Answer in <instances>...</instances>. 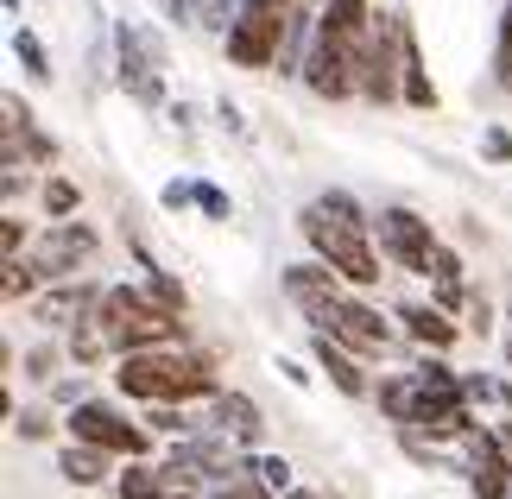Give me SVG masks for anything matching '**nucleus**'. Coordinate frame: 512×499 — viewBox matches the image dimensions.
Here are the masks:
<instances>
[{
	"instance_id": "obj_1",
	"label": "nucleus",
	"mask_w": 512,
	"mask_h": 499,
	"mask_svg": "<svg viewBox=\"0 0 512 499\" xmlns=\"http://www.w3.org/2000/svg\"><path fill=\"white\" fill-rule=\"evenodd\" d=\"M298 234L310 241V253L329 259L354 291H367V285H380V253H373V222H367V209L354 203L348 190H323L317 203H310L298 215Z\"/></svg>"
},
{
	"instance_id": "obj_2",
	"label": "nucleus",
	"mask_w": 512,
	"mask_h": 499,
	"mask_svg": "<svg viewBox=\"0 0 512 499\" xmlns=\"http://www.w3.org/2000/svg\"><path fill=\"white\" fill-rule=\"evenodd\" d=\"M114 386L127 398H146V405H184V398H215V367L203 354H184V348H133L121 354V373H114Z\"/></svg>"
},
{
	"instance_id": "obj_3",
	"label": "nucleus",
	"mask_w": 512,
	"mask_h": 499,
	"mask_svg": "<svg viewBox=\"0 0 512 499\" xmlns=\"http://www.w3.org/2000/svg\"><path fill=\"white\" fill-rule=\"evenodd\" d=\"M95 323L108 329L114 354H133V348H165L184 335V310H171L152 285H108L102 304H95Z\"/></svg>"
},
{
	"instance_id": "obj_4",
	"label": "nucleus",
	"mask_w": 512,
	"mask_h": 499,
	"mask_svg": "<svg viewBox=\"0 0 512 499\" xmlns=\"http://www.w3.org/2000/svg\"><path fill=\"white\" fill-rule=\"evenodd\" d=\"M285 32H291V7H260V0H247V7L234 13V26H228V64L272 70L279 51H285Z\"/></svg>"
},
{
	"instance_id": "obj_5",
	"label": "nucleus",
	"mask_w": 512,
	"mask_h": 499,
	"mask_svg": "<svg viewBox=\"0 0 512 499\" xmlns=\"http://www.w3.org/2000/svg\"><path fill=\"white\" fill-rule=\"evenodd\" d=\"M304 316H310V329L336 335V342L354 348V354H386V323H380L373 304H361V297L329 291V297H317V304H304Z\"/></svg>"
},
{
	"instance_id": "obj_6",
	"label": "nucleus",
	"mask_w": 512,
	"mask_h": 499,
	"mask_svg": "<svg viewBox=\"0 0 512 499\" xmlns=\"http://www.w3.org/2000/svg\"><path fill=\"white\" fill-rule=\"evenodd\" d=\"M361 95L367 102L405 95V19H373V32L361 38Z\"/></svg>"
},
{
	"instance_id": "obj_7",
	"label": "nucleus",
	"mask_w": 512,
	"mask_h": 499,
	"mask_svg": "<svg viewBox=\"0 0 512 499\" xmlns=\"http://www.w3.org/2000/svg\"><path fill=\"white\" fill-rule=\"evenodd\" d=\"M70 436H76V443L108 449V455H127V462L152 449V424H133L127 411L102 405V398H76V405H70Z\"/></svg>"
},
{
	"instance_id": "obj_8",
	"label": "nucleus",
	"mask_w": 512,
	"mask_h": 499,
	"mask_svg": "<svg viewBox=\"0 0 512 499\" xmlns=\"http://www.w3.org/2000/svg\"><path fill=\"white\" fill-rule=\"evenodd\" d=\"M304 89L323 95V102H342V95H361V45L323 32L310 38V57H304Z\"/></svg>"
},
{
	"instance_id": "obj_9",
	"label": "nucleus",
	"mask_w": 512,
	"mask_h": 499,
	"mask_svg": "<svg viewBox=\"0 0 512 499\" xmlns=\"http://www.w3.org/2000/svg\"><path fill=\"white\" fill-rule=\"evenodd\" d=\"M114 45H121V89L133 95V102H146V108H159L165 102V57H159V45L140 32V26H114Z\"/></svg>"
},
{
	"instance_id": "obj_10",
	"label": "nucleus",
	"mask_w": 512,
	"mask_h": 499,
	"mask_svg": "<svg viewBox=\"0 0 512 499\" xmlns=\"http://www.w3.org/2000/svg\"><path fill=\"white\" fill-rule=\"evenodd\" d=\"M380 253L392 259L399 272H418L430 278V253H437V234H430L424 215H411V209H380Z\"/></svg>"
},
{
	"instance_id": "obj_11",
	"label": "nucleus",
	"mask_w": 512,
	"mask_h": 499,
	"mask_svg": "<svg viewBox=\"0 0 512 499\" xmlns=\"http://www.w3.org/2000/svg\"><path fill=\"white\" fill-rule=\"evenodd\" d=\"M462 462H468V487H475V499H506L512 493V449L500 430H468L462 436Z\"/></svg>"
},
{
	"instance_id": "obj_12",
	"label": "nucleus",
	"mask_w": 512,
	"mask_h": 499,
	"mask_svg": "<svg viewBox=\"0 0 512 499\" xmlns=\"http://www.w3.org/2000/svg\"><path fill=\"white\" fill-rule=\"evenodd\" d=\"M102 247L95 241V228H83V222H51V234L32 247V266L45 272V278H76V266Z\"/></svg>"
},
{
	"instance_id": "obj_13",
	"label": "nucleus",
	"mask_w": 512,
	"mask_h": 499,
	"mask_svg": "<svg viewBox=\"0 0 512 499\" xmlns=\"http://www.w3.org/2000/svg\"><path fill=\"white\" fill-rule=\"evenodd\" d=\"M95 304H102V285H89V278H64L57 291H45L32 304V316L45 329H70V323H83V316H95Z\"/></svg>"
},
{
	"instance_id": "obj_14",
	"label": "nucleus",
	"mask_w": 512,
	"mask_h": 499,
	"mask_svg": "<svg viewBox=\"0 0 512 499\" xmlns=\"http://www.w3.org/2000/svg\"><path fill=\"white\" fill-rule=\"evenodd\" d=\"M317 367L329 373V386H336L342 398H367L373 392L367 373H361V361H354V348H342L336 335H323V329H317Z\"/></svg>"
},
{
	"instance_id": "obj_15",
	"label": "nucleus",
	"mask_w": 512,
	"mask_h": 499,
	"mask_svg": "<svg viewBox=\"0 0 512 499\" xmlns=\"http://www.w3.org/2000/svg\"><path fill=\"white\" fill-rule=\"evenodd\" d=\"M399 323L411 329V342L430 348V354L456 348V335H462V323H449V310H443V304H405V310H399Z\"/></svg>"
},
{
	"instance_id": "obj_16",
	"label": "nucleus",
	"mask_w": 512,
	"mask_h": 499,
	"mask_svg": "<svg viewBox=\"0 0 512 499\" xmlns=\"http://www.w3.org/2000/svg\"><path fill=\"white\" fill-rule=\"evenodd\" d=\"M215 430L234 436V443H260L266 417H260V405H253L247 392H215Z\"/></svg>"
},
{
	"instance_id": "obj_17",
	"label": "nucleus",
	"mask_w": 512,
	"mask_h": 499,
	"mask_svg": "<svg viewBox=\"0 0 512 499\" xmlns=\"http://www.w3.org/2000/svg\"><path fill=\"white\" fill-rule=\"evenodd\" d=\"M57 474H64L70 487H102L108 481V449H95V443H70L57 449Z\"/></svg>"
},
{
	"instance_id": "obj_18",
	"label": "nucleus",
	"mask_w": 512,
	"mask_h": 499,
	"mask_svg": "<svg viewBox=\"0 0 512 499\" xmlns=\"http://www.w3.org/2000/svg\"><path fill=\"white\" fill-rule=\"evenodd\" d=\"M317 26L336 32V38H348V45H361V38L373 32V13H367V0H323Z\"/></svg>"
},
{
	"instance_id": "obj_19",
	"label": "nucleus",
	"mask_w": 512,
	"mask_h": 499,
	"mask_svg": "<svg viewBox=\"0 0 512 499\" xmlns=\"http://www.w3.org/2000/svg\"><path fill=\"white\" fill-rule=\"evenodd\" d=\"M121 499H171V481H165V462L152 468L146 455H133L127 474H121Z\"/></svg>"
},
{
	"instance_id": "obj_20",
	"label": "nucleus",
	"mask_w": 512,
	"mask_h": 499,
	"mask_svg": "<svg viewBox=\"0 0 512 499\" xmlns=\"http://www.w3.org/2000/svg\"><path fill=\"white\" fill-rule=\"evenodd\" d=\"M405 102L437 108V89H430V76H424V51H418V38H411V26H405Z\"/></svg>"
},
{
	"instance_id": "obj_21",
	"label": "nucleus",
	"mask_w": 512,
	"mask_h": 499,
	"mask_svg": "<svg viewBox=\"0 0 512 499\" xmlns=\"http://www.w3.org/2000/svg\"><path fill=\"white\" fill-rule=\"evenodd\" d=\"M108 348H114V342H108V329L95 323V316H83V323H70V361H76V367H95Z\"/></svg>"
},
{
	"instance_id": "obj_22",
	"label": "nucleus",
	"mask_w": 512,
	"mask_h": 499,
	"mask_svg": "<svg viewBox=\"0 0 512 499\" xmlns=\"http://www.w3.org/2000/svg\"><path fill=\"white\" fill-rule=\"evenodd\" d=\"M380 411L392 417V424H411V373H392V379H380Z\"/></svg>"
},
{
	"instance_id": "obj_23",
	"label": "nucleus",
	"mask_w": 512,
	"mask_h": 499,
	"mask_svg": "<svg viewBox=\"0 0 512 499\" xmlns=\"http://www.w3.org/2000/svg\"><path fill=\"white\" fill-rule=\"evenodd\" d=\"M13 57L26 64V76H38V83H51V57H45V45H38V38H32L26 26L13 32Z\"/></svg>"
},
{
	"instance_id": "obj_24",
	"label": "nucleus",
	"mask_w": 512,
	"mask_h": 499,
	"mask_svg": "<svg viewBox=\"0 0 512 499\" xmlns=\"http://www.w3.org/2000/svg\"><path fill=\"white\" fill-rule=\"evenodd\" d=\"M38 278H45V272H38L32 259H19V253H13L7 266H0V291H7V297H26V291L38 285Z\"/></svg>"
},
{
	"instance_id": "obj_25",
	"label": "nucleus",
	"mask_w": 512,
	"mask_h": 499,
	"mask_svg": "<svg viewBox=\"0 0 512 499\" xmlns=\"http://www.w3.org/2000/svg\"><path fill=\"white\" fill-rule=\"evenodd\" d=\"M494 76L512 89V0L500 7V38H494Z\"/></svg>"
},
{
	"instance_id": "obj_26",
	"label": "nucleus",
	"mask_w": 512,
	"mask_h": 499,
	"mask_svg": "<svg viewBox=\"0 0 512 499\" xmlns=\"http://www.w3.org/2000/svg\"><path fill=\"white\" fill-rule=\"evenodd\" d=\"M253 474H260L272 493H291V462L285 455H253Z\"/></svg>"
},
{
	"instance_id": "obj_27",
	"label": "nucleus",
	"mask_w": 512,
	"mask_h": 499,
	"mask_svg": "<svg viewBox=\"0 0 512 499\" xmlns=\"http://www.w3.org/2000/svg\"><path fill=\"white\" fill-rule=\"evenodd\" d=\"M203 499H272V487L260 474H241V481H228V487H209Z\"/></svg>"
},
{
	"instance_id": "obj_28",
	"label": "nucleus",
	"mask_w": 512,
	"mask_h": 499,
	"mask_svg": "<svg viewBox=\"0 0 512 499\" xmlns=\"http://www.w3.org/2000/svg\"><path fill=\"white\" fill-rule=\"evenodd\" d=\"M70 209H76V184H70V177H51V184H45V215H51V222H64Z\"/></svg>"
},
{
	"instance_id": "obj_29",
	"label": "nucleus",
	"mask_w": 512,
	"mask_h": 499,
	"mask_svg": "<svg viewBox=\"0 0 512 499\" xmlns=\"http://www.w3.org/2000/svg\"><path fill=\"white\" fill-rule=\"evenodd\" d=\"M430 278H437V285H462V259H456V247L437 241V253H430Z\"/></svg>"
},
{
	"instance_id": "obj_30",
	"label": "nucleus",
	"mask_w": 512,
	"mask_h": 499,
	"mask_svg": "<svg viewBox=\"0 0 512 499\" xmlns=\"http://www.w3.org/2000/svg\"><path fill=\"white\" fill-rule=\"evenodd\" d=\"M196 209H203L209 222H228V209H234V203H228V196L215 190V184H196Z\"/></svg>"
},
{
	"instance_id": "obj_31",
	"label": "nucleus",
	"mask_w": 512,
	"mask_h": 499,
	"mask_svg": "<svg viewBox=\"0 0 512 499\" xmlns=\"http://www.w3.org/2000/svg\"><path fill=\"white\" fill-rule=\"evenodd\" d=\"M146 424H152V436H184V411H177V405H152Z\"/></svg>"
},
{
	"instance_id": "obj_32",
	"label": "nucleus",
	"mask_w": 512,
	"mask_h": 499,
	"mask_svg": "<svg viewBox=\"0 0 512 499\" xmlns=\"http://www.w3.org/2000/svg\"><path fill=\"white\" fill-rule=\"evenodd\" d=\"M19 247H26V222H19V215H7V222H0V253H19Z\"/></svg>"
},
{
	"instance_id": "obj_33",
	"label": "nucleus",
	"mask_w": 512,
	"mask_h": 499,
	"mask_svg": "<svg viewBox=\"0 0 512 499\" xmlns=\"http://www.w3.org/2000/svg\"><path fill=\"white\" fill-rule=\"evenodd\" d=\"M171 26H184V19H203V0H159Z\"/></svg>"
},
{
	"instance_id": "obj_34",
	"label": "nucleus",
	"mask_w": 512,
	"mask_h": 499,
	"mask_svg": "<svg viewBox=\"0 0 512 499\" xmlns=\"http://www.w3.org/2000/svg\"><path fill=\"white\" fill-rule=\"evenodd\" d=\"M481 146H487V158H500V165H512V139H506L500 127H487V139H481Z\"/></svg>"
},
{
	"instance_id": "obj_35",
	"label": "nucleus",
	"mask_w": 512,
	"mask_h": 499,
	"mask_svg": "<svg viewBox=\"0 0 512 499\" xmlns=\"http://www.w3.org/2000/svg\"><path fill=\"white\" fill-rule=\"evenodd\" d=\"M159 203H165V209H190V203H196V184H165Z\"/></svg>"
},
{
	"instance_id": "obj_36",
	"label": "nucleus",
	"mask_w": 512,
	"mask_h": 499,
	"mask_svg": "<svg viewBox=\"0 0 512 499\" xmlns=\"http://www.w3.org/2000/svg\"><path fill=\"white\" fill-rule=\"evenodd\" d=\"M26 184H32V171H19V158H13V165H7V177H0V190H7V203H13V196L26 190Z\"/></svg>"
},
{
	"instance_id": "obj_37",
	"label": "nucleus",
	"mask_w": 512,
	"mask_h": 499,
	"mask_svg": "<svg viewBox=\"0 0 512 499\" xmlns=\"http://www.w3.org/2000/svg\"><path fill=\"white\" fill-rule=\"evenodd\" d=\"M51 361H57L51 348H32V354H26V367H32V379H51Z\"/></svg>"
},
{
	"instance_id": "obj_38",
	"label": "nucleus",
	"mask_w": 512,
	"mask_h": 499,
	"mask_svg": "<svg viewBox=\"0 0 512 499\" xmlns=\"http://www.w3.org/2000/svg\"><path fill=\"white\" fill-rule=\"evenodd\" d=\"M468 323H475V329H487V323H494V310H487V297H468Z\"/></svg>"
},
{
	"instance_id": "obj_39",
	"label": "nucleus",
	"mask_w": 512,
	"mask_h": 499,
	"mask_svg": "<svg viewBox=\"0 0 512 499\" xmlns=\"http://www.w3.org/2000/svg\"><path fill=\"white\" fill-rule=\"evenodd\" d=\"M13 430H19V436H45L51 424H45V417H13Z\"/></svg>"
},
{
	"instance_id": "obj_40",
	"label": "nucleus",
	"mask_w": 512,
	"mask_h": 499,
	"mask_svg": "<svg viewBox=\"0 0 512 499\" xmlns=\"http://www.w3.org/2000/svg\"><path fill=\"white\" fill-rule=\"evenodd\" d=\"M279 373H285V379H291V386H310V373H304V367H298V361H285V354H279Z\"/></svg>"
},
{
	"instance_id": "obj_41",
	"label": "nucleus",
	"mask_w": 512,
	"mask_h": 499,
	"mask_svg": "<svg viewBox=\"0 0 512 499\" xmlns=\"http://www.w3.org/2000/svg\"><path fill=\"white\" fill-rule=\"evenodd\" d=\"M285 499H329V493H310V487H291Z\"/></svg>"
},
{
	"instance_id": "obj_42",
	"label": "nucleus",
	"mask_w": 512,
	"mask_h": 499,
	"mask_svg": "<svg viewBox=\"0 0 512 499\" xmlns=\"http://www.w3.org/2000/svg\"><path fill=\"white\" fill-rule=\"evenodd\" d=\"M494 430H500V436H506V449H512V417H506V424H494Z\"/></svg>"
},
{
	"instance_id": "obj_43",
	"label": "nucleus",
	"mask_w": 512,
	"mask_h": 499,
	"mask_svg": "<svg viewBox=\"0 0 512 499\" xmlns=\"http://www.w3.org/2000/svg\"><path fill=\"white\" fill-rule=\"evenodd\" d=\"M506 367H512V348H506Z\"/></svg>"
},
{
	"instance_id": "obj_44",
	"label": "nucleus",
	"mask_w": 512,
	"mask_h": 499,
	"mask_svg": "<svg viewBox=\"0 0 512 499\" xmlns=\"http://www.w3.org/2000/svg\"><path fill=\"white\" fill-rule=\"evenodd\" d=\"M506 323H512V304H506Z\"/></svg>"
},
{
	"instance_id": "obj_45",
	"label": "nucleus",
	"mask_w": 512,
	"mask_h": 499,
	"mask_svg": "<svg viewBox=\"0 0 512 499\" xmlns=\"http://www.w3.org/2000/svg\"><path fill=\"white\" fill-rule=\"evenodd\" d=\"M310 7H323V0H310Z\"/></svg>"
},
{
	"instance_id": "obj_46",
	"label": "nucleus",
	"mask_w": 512,
	"mask_h": 499,
	"mask_svg": "<svg viewBox=\"0 0 512 499\" xmlns=\"http://www.w3.org/2000/svg\"><path fill=\"white\" fill-rule=\"evenodd\" d=\"M171 499H184V493H171Z\"/></svg>"
}]
</instances>
